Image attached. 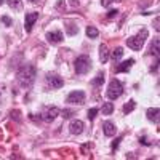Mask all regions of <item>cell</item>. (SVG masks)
<instances>
[{
	"instance_id": "7",
	"label": "cell",
	"mask_w": 160,
	"mask_h": 160,
	"mask_svg": "<svg viewBox=\"0 0 160 160\" xmlns=\"http://www.w3.org/2000/svg\"><path fill=\"white\" fill-rule=\"evenodd\" d=\"M47 80H48V83H50L51 88H61V87L64 85L62 78H61L58 74H48V75H47Z\"/></svg>"
},
{
	"instance_id": "14",
	"label": "cell",
	"mask_w": 160,
	"mask_h": 160,
	"mask_svg": "<svg viewBox=\"0 0 160 160\" xmlns=\"http://www.w3.org/2000/svg\"><path fill=\"white\" fill-rule=\"evenodd\" d=\"M99 59H101L102 64L108 62V59H109V51H108V47H106L104 43L99 47Z\"/></svg>"
},
{
	"instance_id": "9",
	"label": "cell",
	"mask_w": 160,
	"mask_h": 160,
	"mask_svg": "<svg viewBox=\"0 0 160 160\" xmlns=\"http://www.w3.org/2000/svg\"><path fill=\"white\" fill-rule=\"evenodd\" d=\"M62 38H64V37H62V32H61V31H53V32H47V40H48L50 43H53V45L59 43Z\"/></svg>"
},
{
	"instance_id": "13",
	"label": "cell",
	"mask_w": 160,
	"mask_h": 160,
	"mask_svg": "<svg viewBox=\"0 0 160 160\" xmlns=\"http://www.w3.org/2000/svg\"><path fill=\"white\" fill-rule=\"evenodd\" d=\"M158 114H160V109H158V108H151V109H148V118L151 120V122L158 123Z\"/></svg>"
},
{
	"instance_id": "24",
	"label": "cell",
	"mask_w": 160,
	"mask_h": 160,
	"mask_svg": "<svg viewBox=\"0 0 160 160\" xmlns=\"http://www.w3.org/2000/svg\"><path fill=\"white\" fill-rule=\"evenodd\" d=\"M72 114H74V112H72V111H68V109H64V111H62V117H64V118H69Z\"/></svg>"
},
{
	"instance_id": "2",
	"label": "cell",
	"mask_w": 160,
	"mask_h": 160,
	"mask_svg": "<svg viewBox=\"0 0 160 160\" xmlns=\"http://www.w3.org/2000/svg\"><path fill=\"white\" fill-rule=\"evenodd\" d=\"M148 35H149L148 29H142L138 35H135V37H128V38H127V45H128L131 50L138 51V50H141V47L144 45L146 38H148Z\"/></svg>"
},
{
	"instance_id": "21",
	"label": "cell",
	"mask_w": 160,
	"mask_h": 160,
	"mask_svg": "<svg viewBox=\"0 0 160 160\" xmlns=\"http://www.w3.org/2000/svg\"><path fill=\"white\" fill-rule=\"evenodd\" d=\"M102 82H104V74L102 72H99L98 75H96V78H93V85H95V87H99V85H102Z\"/></svg>"
},
{
	"instance_id": "5",
	"label": "cell",
	"mask_w": 160,
	"mask_h": 160,
	"mask_svg": "<svg viewBox=\"0 0 160 160\" xmlns=\"http://www.w3.org/2000/svg\"><path fill=\"white\" fill-rule=\"evenodd\" d=\"M66 101H68L69 104H83L85 102V93L83 91H80V90H77V91H72V93H69L68 95V98H66Z\"/></svg>"
},
{
	"instance_id": "22",
	"label": "cell",
	"mask_w": 160,
	"mask_h": 160,
	"mask_svg": "<svg viewBox=\"0 0 160 160\" xmlns=\"http://www.w3.org/2000/svg\"><path fill=\"white\" fill-rule=\"evenodd\" d=\"M122 55H123V48H115L114 50V53H112V58H114V61H118L120 58H122Z\"/></svg>"
},
{
	"instance_id": "32",
	"label": "cell",
	"mask_w": 160,
	"mask_h": 160,
	"mask_svg": "<svg viewBox=\"0 0 160 160\" xmlns=\"http://www.w3.org/2000/svg\"><path fill=\"white\" fill-rule=\"evenodd\" d=\"M2 3H3V0H0V5H2Z\"/></svg>"
},
{
	"instance_id": "25",
	"label": "cell",
	"mask_w": 160,
	"mask_h": 160,
	"mask_svg": "<svg viewBox=\"0 0 160 160\" xmlns=\"http://www.w3.org/2000/svg\"><path fill=\"white\" fill-rule=\"evenodd\" d=\"M117 15H118V11H117V10H111V11L108 13V18H115Z\"/></svg>"
},
{
	"instance_id": "23",
	"label": "cell",
	"mask_w": 160,
	"mask_h": 160,
	"mask_svg": "<svg viewBox=\"0 0 160 160\" xmlns=\"http://www.w3.org/2000/svg\"><path fill=\"white\" fill-rule=\"evenodd\" d=\"M99 112V109L98 108H91V109H88V118L90 120H93V118H95L96 117V114Z\"/></svg>"
},
{
	"instance_id": "6",
	"label": "cell",
	"mask_w": 160,
	"mask_h": 160,
	"mask_svg": "<svg viewBox=\"0 0 160 160\" xmlns=\"http://www.w3.org/2000/svg\"><path fill=\"white\" fill-rule=\"evenodd\" d=\"M38 19V13H26V19H24V28H26V32H31L35 21Z\"/></svg>"
},
{
	"instance_id": "12",
	"label": "cell",
	"mask_w": 160,
	"mask_h": 160,
	"mask_svg": "<svg viewBox=\"0 0 160 160\" xmlns=\"http://www.w3.org/2000/svg\"><path fill=\"white\" fill-rule=\"evenodd\" d=\"M102 131H104V135L106 136H114L115 135V125L112 122H104L102 123Z\"/></svg>"
},
{
	"instance_id": "31",
	"label": "cell",
	"mask_w": 160,
	"mask_h": 160,
	"mask_svg": "<svg viewBox=\"0 0 160 160\" xmlns=\"http://www.w3.org/2000/svg\"><path fill=\"white\" fill-rule=\"evenodd\" d=\"M31 2H34V3H35V2H38V0H31Z\"/></svg>"
},
{
	"instance_id": "17",
	"label": "cell",
	"mask_w": 160,
	"mask_h": 160,
	"mask_svg": "<svg viewBox=\"0 0 160 160\" xmlns=\"http://www.w3.org/2000/svg\"><path fill=\"white\" fill-rule=\"evenodd\" d=\"M8 5H10V8H13L15 11H19L22 8V2H21V0H8Z\"/></svg>"
},
{
	"instance_id": "29",
	"label": "cell",
	"mask_w": 160,
	"mask_h": 160,
	"mask_svg": "<svg viewBox=\"0 0 160 160\" xmlns=\"http://www.w3.org/2000/svg\"><path fill=\"white\" fill-rule=\"evenodd\" d=\"M139 141H141V142H142V144H146V146H149V144H151V142H149V141H148V139H146V138H141V139H139Z\"/></svg>"
},
{
	"instance_id": "8",
	"label": "cell",
	"mask_w": 160,
	"mask_h": 160,
	"mask_svg": "<svg viewBox=\"0 0 160 160\" xmlns=\"http://www.w3.org/2000/svg\"><path fill=\"white\" fill-rule=\"evenodd\" d=\"M59 114V109L58 108H48L43 114H42V118L45 120V122H53Z\"/></svg>"
},
{
	"instance_id": "16",
	"label": "cell",
	"mask_w": 160,
	"mask_h": 160,
	"mask_svg": "<svg viewBox=\"0 0 160 160\" xmlns=\"http://www.w3.org/2000/svg\"><path fill=\"white\" fill-rule=\"evenodd\" d=\"M135 108H136V102L133 101V99H130V101L123 106V112H125V114H130V112L135 111Z\"/></svg>"
},
{
	"instance_id": "19",
	"label": "cell",
	"mask_w": 160,
	"mask_h": 160,
	"mask_svg": "<svg viewBox=\"0 0 160 160\" xmlns=\"http://www.w3.org/2000/svg\"><path fill=\"white\" fill-rule=\"evenodd\" d=\"M158 45H160V42H158V38H155L154 40V43L151 45V55H155V58H158Z\"/></svg>"
},
{
	"instance_id": "30",
	"label": "cell",
	"mask_w": 160,
	"mask_h": 160,
	"mask_svg": "<svg viewBox=\"0 0 160 160\" xmlns=\"http://www.w3.org/2000/svg\"><path fill=\"white\" fill-rule=\"evenodd\" d=\"M154 24H155V31H158V29H160V26H158V18H155V22H154Z\"/></svg>"
},
{
	"instance_id": "27",
	"label": "cell",
	"mask_w": 160,
	"mask_h": 160,
	"mask_svg": "<svg viewBox=\"0 0 160 160\" xmlns=\"http://www.w3.org/2000/svg\"><path fill=\"white\" fill-rule=\"evenodd\" d=\"M114 2V0H101V3H102V7H109L111 3Z\"/></svg>"
},
{
	"instance_id": "4",
	"label": "cell",
	"mask_w": 160,
	"mask_h": 160,
	"mask_svg": "<svg viewBox=\"0 0 160 160\" xmlns=\"http://www.w3.org/2000/svg\"><path fill=\"white\" fill-rule=\"evenodd\" d=\"M91 69V59L88 58V56H78L77 59H75V72L77 74H80V75H83V74H87L88 71Z\"/></svg>"
},
{
	"instance_id": "3",
	"label": "cell",
	"mask_w": 160,
	"mask_h": 160,
	"mask_svg": "<svg viewBox=\"0 0 160 160\" xmlns=\"http://www.w3.org/2000/svg\"><path fill=\"white\" fill-rule=\"evenodd\" d=\"M122 93H123V87H122V82L117 78L111 80V83L108 87V91H106V95H108L109 99H117L122 96Z\"/></svg>"
},
{
	"instance_id": "18",
	"label": "cell",
	"mask_w": 160,
	"mask_h": 160,
	"mask_svg": "<svg viewBox=\"0 0 160 160\" xmlns=\"http://www.w3.org/2000/svg\"><path fill=\"white\" fill-rule=\"evenodd\" d=\"M87 35L90 38H96L99 35V32H98V29L95 28V26H88V28H87Z\"/></svg>"
},
{
	"instance_id": "1",
	"label": "cell",
	"mask_w": 160,
	"mask_h": 160,
	"mask_svg": "<svg viewBox=\"0 0 160 160\" xmlns=\"http://www.w3.org/2000/svg\"><path fill=\"white\" fill-rule=\"evenodd\" d=\"M35 75H37L35 66L34 64H24L22 68L18 71V82H19V85L22 88H29L34 83Z\"/></svg>"
},
{
	"instance_id": "20",
	"label": "cell",
	"mask_w": 160,
	"mask_h": 160,
	"mask_svg": "<svg viewBox=\"0 0 160 160\" xmlns=\"http://www.w3.org/2000/svg\"><path fill=\"white\" fill-rule=\"evenodd\" d=\"M66 31H68V35H75V34L78 32V28H77L75 24L69 22L68 26H66Z\"/></svg>"
},
{
	"instance_id": "15",
	"label": "cell",
	"mask_w": 160,
	"mask_h": 160,
	"mask_svg": "<svg viewBox=\"0 0 160 160\" xmlns=\"http://www.w3.org/2000/svg\"><path fill=\"white\" fill-rule=\"evenodd\" d=\"M114 112V104L112 102H104L102 104V114L104 115H111Z\"/></svg>"
},
{
	"instance_id": "26",
	"label": "cell",
	"mask_w": 160,
	"mask_h": 160,
	"mask_svg": "<svg viewBox=\"0 0 160 160\" xmlns=\"http://www.w3.org/2000/svg\"><path fill=\"white\" fill-rule=\"evenodd\" d=\"M2 22L7 24V26H11V19H10L8 16H2Z\"/></svg>"
},
{
	"instance_id": "10",
	"label": "cell",
	"mask_w": 160,
	"mask_h": 160,
	"mask_svg": "<svg viewBox=\"0 0 160 160\" xmlns=\"http://www.w3.org/2000/svg\"><path fill=\"white\" fill-rule=\"evenodd\" d=\"M69 128H71V133H72V135H80V133L83 131L85 125H83L82 120H72Z\"/></svg>"
},
{
	"instance_id": "28",
	"label": "cell",
	"mask_w": 160,
	"mask_h": 160,
	"mask_svg": "<svg viewBox=\"0 0 160 160\" xmlns=\"http://www.w3.org/2000/svg\"><path fill=\"white\" fill-rule=\"evenodd\" d=\"M118 141H120V138H117L114 142H112V149H117V146H118Z\"/></svg>"
},
{
	"instance_id": "11",
	"label": "cell",
	"mask_w": 160,
	"mask_h": 160,
	"mask_svg": "<svg viewBox=\"0 0 160 160\" xmlns=\"http://www.w3.org/2000/svg\"><path fill=\"white\" fill-rule=\"evenodd\" d=\"M135 64V59H128V61H123V62H120L117 68H115V72H128L130 71V68Z\"/></svg>"
}]
</instances>
